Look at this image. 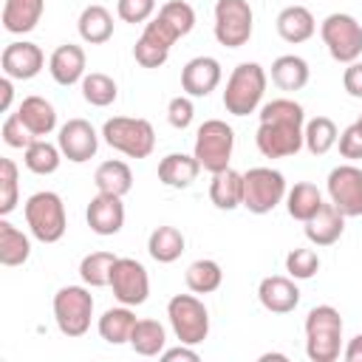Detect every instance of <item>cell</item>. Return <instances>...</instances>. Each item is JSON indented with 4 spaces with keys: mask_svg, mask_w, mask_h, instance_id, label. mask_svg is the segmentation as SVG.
<instances>
[{
    "mask_svg": "<svg viewBox=\"0 0 362 362\" xmlns=\"http://www.w3.org/2000/svg\"><path fill=\"white\" fill-rule=\"evenodd\" d=\"M260 124L255 133V144L260 156L266 158H288L297 156L305 141H303V127H305V110L294 99H272L260 107Z\"/></svg>",
    "mask_w": 362,
    "mask_h": 362,
    "instance_id": "1",
    "label": "cell"
},
{
    "mask_svg": "<svg viewBox=\"0 0 362 362\" xmlns=\"http://www.w3.org/2000/svg\"><path fill=\"white\" fill-rule=\"evenodd\" d=\"M342 354V317L334 305H314L305 314V356L311 362H337Z\"/></svg>",
    "mask_w": 362,
    "mask_h": 362,
    "instance_id": "2",
    "label": "cell"
},
{
    "mask_svg": "<svg viewBox=\"0 0 362 362\" xmlns=\"http://www.w3.org/2000/svg\"><path fill=\"white\" fill-rule=\"evenodd\" d=\"M266 71L260 62H240L223 88V107L232 116H249L260 107L263 93H266Z\"/></svg>",
    "mask_w": 362,
    "mask_h": 362,
    "instance_id": "3",
    "label": "cell"
},
{
    "mask_svg": "<svg viewBox=\"0 0 362 362\" xmlns=\"http://www.w3.org/2000/svg\"><path fill=\"white\" fill-rule=\"evenodd\" d=\"M28 232L40 240V243H57L62 240L65 229H68V215H65V204L57 192L51 189H40L34 195H28L25 206H23Z\"/></svg>",
    "mask_w": 362,
    "mask_h": 362,
    "instance_id": "4",
    "label": "cell"
},
{
    "mask_svg": "<svg viewBox=\"0 0 362 362\" xmlns=\"http://www.w3.org/2000/svg\"><path fill=\"white\" fill-rule=\"evenodd\" d=\"M102 139L107 147L119 150L127 158H147L156 147V130L147 119L113 116L102 124Z\"/></svg>",
    "mask_w": 362,
    "mask_h": 362,
    "instance_id": "5",
    "label": "cell"
},
{
    "mask_svg": "<svg viewBox=\"0 0 362 362\" xmlns=\"http://www.w3.org/2000/svg\"><path fill=\"white\" fill-rule=\"evenodd\" d=\"M232 150H235V130L223 119H206L198 127L192 156L198 158L201 170H206L212 175L226 170L229 158H232Z\"/></svg>",
    "mask_w": 362,
    "mask_h": 362,
    "instance_id": "6",
    "label": "cell"
},
{
    "mask_svg": "<svg viewBox=\"0 0 362 362\" xmlns=\"http://www.w3.org/2000/svg\"><path fill=\"white\" fill-rule=\"evenodd\" d=\"M170 328L178 342L184 345H201L209 337V311L206 305L192 294H175L167 303Z\"/></svg>",
    "mask_w": 362,
    "mask_h": 362,
    "instance_id": "7",
    "label": "cell"
},
{
    "mask_svg": "<svg viewBox=\"0 0 362 362\" xmlns=\"http://www.w3.org/2000/svg\"><path fill=\"white\" fill-rule=\"evenodd\" d=\"M320 37L331 54V59L348 65L362 57V23L354 14L334 11L320 23Z\"/></svg>",
    "mask_w": 362,
    "mask_h": 362,
    "instance_id": "8",
    "label": "cell"
},
{
    "mask_svg": "<svg viewBox=\"0 0 362 362\" xmlns=\"http://www.w3.org/2000/svg\"><path fill=\"white\" fill-rule=\"evenodd\" d=\"M286 178L272 167H252L243 173V206L252 215H266L286 201Z\"/></svg>",
    "mask_w": 362,
    "mask_h": 362,
    "instance_id": "9",
    "label": "cell"
},
{
    "mask_svg": "<svg viewBox=\"0 0 362 362\" xmlns=\"http://www.w3.org/2000/svg\"><path fill=\"white\" fill-rule=\"evenodd\" d=\"M90 317H93V297L85 286H62L54 294V320L65 337L71 339L85 337L90 328Z\"/></svg>",
    "mask_w": 362,
    "mask_h": 362,
    "instance_id": "10",
    "label": "cell"
},
{
    "mask_svg": "<svg viewBox=\"0 0 362 362\" xmlns=\"http://www.w3.org/2000/svg\"><path fill=\"white\" fill-rule=\"evenodd\" d=\"M215 40L223 48H240L252 40L255 14L249 0H218L215 3Z\"/></svg>",
    "mask_w": 362,
    "mask_h": 362,
    "instance_id": "11",
    "label": "cell"
},
{
    "mask_svg": "<svg viewBox=\"0 0 362 362\" xmlns=\"http://www.w3.org/2000/svg\"><path fill=\"white\" fill-rule=\"evenodd\" d=\"M110 288L122 305L136 308V305L147 303V297H150V274L139 260L116 257L113 272H110Z\"/></svg>",
    "mask_w": 362,
    "mask_h": 362,
    "instance_id": "12",
    "label": "cell"
},
{
    "mask_svg": "<svg viewBox=\"0 0 362 362\" xmlns=\"http://www.w3.org/2000/svg\"><path fill=\"white\" fill-rule=\"evenodd\" d=\"M331 204L345 215V218H359L362 215V170L354 164H339L328 173L325 181Z\"/></svg>",
    "mask_w": 362,
    "mask_h": 362,
    "instance_id": "13",
    "label": "cell"
},
{
    "mask_svg": "<svg viewBox=\"0 0 362 362\" xmlns=\"http://www.w3.org/2000/svg\"><path fill=\"white\" fill-rule=\"evenodd\" d=\"M57 144L62 150V156L74 164H82V161H90L99 150V133L93 130V124L88 119H68L62 127H59V136H57Z\"/></svg>",
    "mask_w": 362,
    "mask_h": 362,
    "instance_id": "14",
    "label": "cell"
},
{
    "mask_svg": "<svg viewBox=\"0 0 362 362\" xmlns=\"http://www.w3.org/2000/svg\"><path fill=\"white\" fill-rule=\"evenodd\" d=\"M0 65H3V74L11 76V79H34L42 65H45V54L37 42H28V40H17V42H8L0 54Z\"/></svg>",
    "mask_w": 362,
    "mask_h": 362,
    "instance_id": "15",
    "label": "cell"
},
{
    "mask_svg": "<svg viewBox=\"0 0 362 362\" xmlns=\"http://www.w3.org/2000/svg\"><path fill=\"white\" fill-rule=\"evenodd\" d=\"M85 221L90 226V232L110 238L119 235L124 226V204L119 195H107V192H96L85 209Z\"/></svg>",
    "mask_w": 362,
    "mask_h": 362,
    "instance_id": "16",
    "label": "cell"
},
{
    "mask_svg": "<svg viewBox=\"0 0 362 362\" xmlns=\"http://www.w3.org/2000/svg\"><path fill=\"white\" fill-rule=\"evenodd\" d=\"M221 76H223V71L215 57H192L181 68V90L192 99L209 96L221 85Z\"/></svg>",
    "mask_w": 362,
    "mask_h": 362,
    "instance_id": "17",
    "label": "cell"
},
{
    "mask_svg": "<svg viewBox=\"0 0 362 362\" xmlns=\"http://www.w3.org/2000/svg\"><path fill=\"white\" fill-rule=\"evenodd\" d=\"M257 300L266 311L272 314H288L297 308L300 303V288L294 283V277H286V274H269L260 280L257 286Z\"/></svg>",
    "mask_w": 362,
    "mask_h": 362,
    "instance_id": "18",
    "label": "cell"
},
{
    "mask_svg": "<svg viewBox=\"0 0 362 362\" xmlns=\"http://www.w3.org/2000/svg\"><path fill=\"white\" fill-rule=\"evenodd\" d=\"M342 232H345V215L331 201L328 204L322 201V206L305 221V238L314 246H331L342 238Z\"/></svg>",
    "mask_w": 362,
    "mask_h": 362,
    "instance_id": "19",
    "label": "cell"
},
{
    "mask_svg": "<svg viewBox=\"0 0 362 362\" xmlns=\"http://www.w3.org/2000/svg\"><path fill=\"white\" fill-rule=\"evenodd\" d=\"M48 71H51L54 82L62 85V88L82 82V76H85V51H82V45H74V42L57 45L54 54L48 57Z\"/></svg>",
    "mask_w": 362,
    "mask_h": 362,
    "instance_id": "20",
    "label": "cell"
},
{
    "mask_svg": "<svg viewBox=\"0 0 362 362\" xmlns=\"http://www.w3.org/2000/svg\"><path fill=\"white\" fill-rule=\"evenodd\" d=\"M274 25H277V34L291 45H300V42L311 40L314 31H317V20L305 6H286L277 14Z\"/></svg>",
    "mask_w": 362,
    "mask_h": 362,
    "instance_id": "21",
    "label": "cell"
},
{
    "mask_svg": "<svg viewBox=\"0 0 362 362\" xmlns=\"http://www.w3.org/2000/svg\"><path fill=\"white\" fill-rule=\"evenodd\" d=\"M198 173H201L198 158L187 153H167L158 161V181L173 189H187L198 178Z\"/></svg>",
    "mask_w": 362,
    "mask_h": 362,
    "instance_id": "22",
    "label": "cell"
},
{
    "mask_svg": "<svg viewBox=\"0 0 362 362\" xmlns=\"http://www.w3.org/2000/svg\"><path fill=\"white\" fill-rule=\"evenodd\" d=\"M45 0H6L3 3V28L8 34H28L42 20Z\"/></svg>",
    "mask_w": 362,
    "mask_h": 362,
    "instance_id": "23",
    "label": "cell"
},
{
    "mask_svg": "<svg viewBox=\"0 0 362 362\" xmlns=\"http://www.w3.org/2000/svg\"><path fill=\"white\" fill-rule=\"evenodd\" d=\"M17 116L25 122V127L37 136V139H45L48 133L57 130V110L54 105L45 99V96H25L17 107Z\"/></svg>",
    "mask_w": 362,
    "mask_h": 362,
    "instance_id": "24",
    "label": "cell"
},
{
    "mask_svg": "<svg viewBox=\"0 0 362 362\" xmlns=\"http://www.w3.org/2000/svg\"><path fill=\"white\" fill-rule=\"evenodd\" d=\"M209 201L226 212L243 206V173H238L232 167L215 173L209 181Z\"/></svg>",
    "mask_w": 362,
    "mask_h": 362,
    "instance_id": "25",
    "label": "cell"
},
{
    "mask_svg": "<svg viewBox=\"0 0 362 362\" xmlns=\"http://www.w3.org/2000/svg\"><path fill=\"white\" fill-rule=\"evenodd\" d=\"M76 31L88 45H102L113 37V14L105 6L90 3L82 8V14L76 20Z\"/></svg>",
    "mask_w": 362,
    "mask_h": 362,
    "instance_id": "26",
    "label": "cell"
},
{
    "mask_svg": "<svg viewBox=\"0 0 362 362\" xmlns=\"http://www.w3.org/2000/svg\"><path fill=\"white\" fill-rule=\"evenodd\" d=\"M308 76H311V68L303 57L297 54H283L272 62V82L280 88V90H303L308 85Z\"/></svg>",
    "mask_w": 362,
    "mask_h": 362,
    "instance_id": "27",
    "label": "cell"
},
{
    "mask_svg": "<svg viewBox=\"0 0 362 362\" xmlns=\"http://www.w3.org/2000/svg\"><path fill=\"white\" fill-rule=\"evenodd\" d=\"M133 325H136V314L130 305H119V308H107L96 328H99V337L107 342V345H124L130 342V334H133Z\"/></svg>",
    "mask_w": 362,
    "mask_h": 362,
    "instance_id": "28",
    "label": "cell"
},
{
    "mask_svg": "<svg viewBox=\"0 0 362 362\" xmlns=\"http://www.w3.org/2000/svg\"><path fill=\"white\" fill-rule=\"evenodd\" d=\"M93 184L99 192H107V195H119L124 198L130 189H133V173L124 161L119 158H110V161H102L93 173Z\"/></svg>",
    "mask_w": 362,
    "mask_h": 362,
    "instance_id": "29",
    "label": "cell"
},
{
    "mask_svg": "<svg viewBox=\"0 0 362 362\" xmlns=\"http://www.w3.org/2000/svg\"><path fill=\"white\" fill-rule=\"evenodd\" d=\"M187 240L181 235V229L175 226H156L147 238V252L156 263H175L184 252Z\"/></svg>",
    "mask_w": 362,
    "mask_h": 362,
    "instance_id": "30",
    "label": "cell"
},
{
    "mask_svg": "<svg viewBox=\"0 0 362 362\" xmlns=\"http://www.w3.org/2000/svg\"><path fill=\"white\" fill-rule=\"evenodd\" d=\"M127 345L139 356H161V351L167 348V331L158 320H136Z\"/></svg>",
    "mask_w": 362,
    "mask_h": 362,
    "instance_id": "31",
    "label": "cell"
},
{
    "mask_svg": "<svg viewBox=\"0 0 362 362\" xmlns=\"http://www.w3.org/2000/svg\"><path fill=\"white\" fill-rule=\"evenodd\" d=\"M28 255H31L28 235L3 218L0 221V263L3 266H23L28 260Z\"/></svg>",
    "mask_w": 362,
    "mask_h": 362,
    "instance_id": "32",
    "label": "cell"
},
{
    "mask_svg": "<svg viewBox=\"0 0 362 362\" xmlns=\"http://www.w3.org/2000/svg\"><path fill=\"white\" fill-rule=\"evenodd\" d=\"M322 206V192L311 184V181H297L288 192H286V212L294 221H308L317 209Z\"/></svg>",
    "mask_w": 362,
    "mask_h": 362,
    "instance_id": "33",
    "label": "cell"
},
{
    "mask_svg": "<svg viewBox=\"0 0 362 362\" xmlns=\"http://www.w3.org/2000/svg\"><path fill=\"white\" fill-rule=\"evenodd\" d=\"M184 280H187V288L195 291V294H212L221 288L223 283V272H221V263L218 260H209V257H201V260H192L184 272Z\"/></svg>",
    "mask_w": 362,
    "mask_h": 362,
    "instance_id": "34",
    "label": "cell"
},
{
    "mask_svg": "<svg viewBox=\"0 0 362 362\" xmlns=\"http://www.w3.org/2000/svg\"><path fill=\"white\" fill-rule=\"evenodd\" d=\"M337 139H339V130H337L334 119H328V116H314L303 127V141L311 156H325L337 144Z\"/></svg>",
    "mask_w": 362,
    "mask_h": 362,
    "instance_id": "35",
    "label": "cell"
},
{
    "mask_svg": "<svg viewBox=\"0 0 362 362\" xmlns=\"http://www.w3.org/2000/svg\"><path fill=\"white\" fill-rule=\"evenodd\" d=\"M62 158H65V156H62L59 144H51V141H45V139H37L34 144H28V147L23 150V161H25V167H28L34 175H51V173H57Z\"/></svg>",
    "mask_w": 362,
    "mask_h": 362,
    "instance_id": "36",
    "label": "cell"
},
{
    "mask_svg": "<svg viewBox=\"0 0 362 362\" xmlns=\"http://www.w3.org/2000/svg\"><path fill=\"white\" fill-rule=\"evenodd\" d=\"M79 88H82V99H85L88 105H93V107H107V105H113L116 96H119V88H116L113 76H107V74H102V71L85 74L82 82H79Z\"/></svg>",
    "mask_w": 362,
    "mask_h": 362,
    "instance_id": "37",
    "label": "cell"
},
{
    "mask_svg": "<svg viewBox=\"0 0 362 362\" xmlns=\"http://www.w3.org/2000/svg\"><path fill=\"white\" fill-rule=\"evenodd\" d=\"M113 263H116V255H113V252H90V255H85L82 263H79V277H82V283H85V286H93V288L110 286Z\"/></svg>",
    "mask_w": 362,
    "mask_h": 362,
    "instance_id": "38",
    "label": "cell"
},
{
    "mask_svg": "<svg viewBox=\"0 0 362 362\" xmlns=\"http://www.w3.org/2000/svg\"><path fill=\"white\" fill-rule=\"evenodd\" d=\"M158 17L167 20L178 37H187V34L195 28V8H192L187 0H167V3L158 8Z\"/></svg>",
    "mask_w": 362,
    "mask_h": 362,
    "instance_id": "39",
    "label": "cell"
},
{
    "mask_svg": "<svg viewBox=\"0 0 362 362\" xmlns=\"http://www.w3.org/2000/svg\"><path fill=\"white\" fill-rule=\"evenodd\" d=\"M20 173H17V164L11 158H0V215L6 218L8 212H14L17 206V198H20Z\"/></svg>",
    "mask_w": 362,
    "mask_h": 362,
    "instance_id": "40",
    "label": "cell"
},
{
    "mask_svg": "<svg viewBox=\"0 0 362 362\" xmlns=\"http://www.w3.org/2000/svg\"><path fill=\"white\" fill-rule=\"evenodd\" d=\"M286 272L294 280H311L320 272V255L308 246H297L286 255Z\"/></svg>",
    "mask_w": 362,
    "mask_h": 362,
    "instance_id": "41",
    "label": "cell"
},
{
    "mask_svg": "<svg viewBox=\"0 0 362 362\" xmlns=\"http://www.w3.org/2000/svg\"><path fill=\"white\" fill-rule=\"evenodd\" d=\"M141 40H147V42H153V45H158V48L170 51V48L175 45V40H181V37L173 31V25H170L167 20H161V17L156 14V17H150V20L144 23Z\"/></svg>",
    "mask_w": 362,
    "mask_h": 362,
    "instance_id": "42",
    "label": "cell"
},
{
    "mask_svg": "<svg viewBox=\"0 0 362 362\" xmlns=\"http://www.w3.org/2000/svg\"><path fill=\"white\" fill-rule=\"evenodd\" d=\"M3 141L8 144V147H14V150H25L28 144H34L37 141V136L25 127V122L17 116V113H11V116H6V122H3Z\"/></svg>",
    "mask_w": 362,
    "mask_h": 362,
    "instance_id": "43",
    "label": "cell"
},
{
    "mask_svg": "<svg viewBox=\"0 0 362 362\" xmlns=\"http://www.w3.org/2000/svg\"><path fill=\"white\" fill-rule=\"evenodd\" d=\"M195 119V105H192V96L181 93V96H173L167 102V122L175 127V130H187Z\"/></svg>",
    "mask_w": 362,
    "mask_h": 362,
    "instance_id": "44",
    "label": "cell"
},
{
    "mask_svg": "<svg viewBox=\"0 0 362 362\" xmlns=\"http://www.w3.org/2000/svg\"><path fill=\"white\" fill-rule=\"evenodd\" d=\"M116 14L122 23H147L156 14V0H116Z\"/></svg>",
    "mask_w": 362,
    "mask_h": 362,
    "instance_id": "45",
    "label": "cell"
},
{
    "mask_svg": "<svg viewBox=\"0 0 362 362\" xmlns=\"http://www.w3.org/2000/svg\"><path fill=\"white\" fill-rule=\"evenodd\" d=\"M167 57H170V51H164V48H158V45H153V42H147V40H136V45H133V59L141 65V68H161L164 62H167Z\"/></svg>",
    "mask_w": 362,
    "mask_h": 362,
    "instance_id": "46",
    "label": "cell"
},
{
    "mask_svg": "<svg viewBox=\"0 0 362 362\" xmlns=\"http://www.w3.org/2000/svg\"><path fill=\"white\" fill-rule=\"evenodd\" d=\"M337 144H339V156H342V158H348V161L362 158V124H359V122L348 124V127L339 133Z\"/></svg>",
    "mask_w": 362,
    "mask_h": 362,
    "instance_id": "47",
    "label": "cell"
},
{
    "mask_svg": "<svg viewBox=\"0 0 362 362\" xmlns=\"http://www.w3.org/2000/svg\"><path fill=\"white\" fill-rule=\"evenodd\" d=\"M342 88L348 90V96L362 99V62H348L345 74H342Z\"/></svg>",
    "mask_w": 362,
    "mask_h": 362,
    "instance_id": "48",
    "label": "cell"
},
{
    "mask_svg": "<svg viewBox=\"0 0 362 362\" xmlns=\"http://www.w3.org/2000/svg\"><path fill=\"white\" fill-rule=\"evenodd\" d=\"M161 359H167V362H175V359H187V362H198L201 356H198V351H195V345H178V348H164L161 351Z\"/></svg>",
    "mask_w": 362,
    "mask_h": 362,
    "instance_id": "49",
    "label": "cell"
},
{
    "mask_svg": "<svg viewBox=\"0 0 362 362\" xmlns=\"http://www.w3.org/2000/svg\"><path fill=\"white\" fill-rule=\"evenodd\" d=\"M342 356H345V362H362V334L348 339V345L342 348Z\"/></svg>",
    "mask_w": 362,
    "mask_h": 362,
    "instance_id": "50",
    "label": "cell"
},
{
    "mask_svg": "<svg viewBox=\"0 0 362 362\" xmlns=\"http://www.w3.org/2000/svg\"><path fill=\"white\" fill-rule=\"evenodd\" d=\"M11 99H14L11 76H3V79H0V110H8V107H11Z\"/></svg>",
    "mask_w": 362,
    "mask_h": 362,
    "instance_id": "51",
    "label": "cell"
},
{
    "mask_svg": "<svg viewBox=\"0 0 362 362\" xmlns=\"http://www.w3.org/2000/svg\"><path fill=\"white\" fill-rule=\"evenodd\" d=\"M356 122H359V124H362V113H359V119H356Z\"/></svg>",
    "mask_w": 362,
    "mask_h": 362,
    "instance_id": "52",
    "label": "cell"
}]
</instances>
